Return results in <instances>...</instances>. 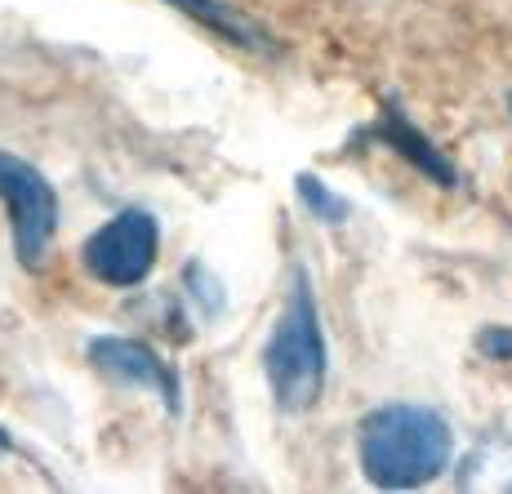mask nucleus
<instances>
[{"mask_svg": "<svg viewBox=\"0 0 512 494\" xmlns=\"http://www.w3.org/2000/svg\"><path fill=\"white\" fill-rule=\"evenodd\" d=\"M361 472L379 490H415L450 468L455 432L428 405H379L357 428Z\"/></svg>", "mask_w": 512, "mask_h": 494, "instance_id": "obj_1", "label": "nucleus"}, {"mask_svg": "<svg viewBox=\"0 0 512 494\" xmlns=\"http://www.w3.org/2000/svg\"><path fill=\"white\" fill-rule=\"evenodd\" d=\"M263 370H268V392L277 401V410L303 414L321 401V388H326V334H321L312 276L303 268H294L285 312L268 334Z\"/></svg>", "mask_w": 512, "mask_h": 494, "instance_id": "obj_2", "label": "nucleus"}, {"mask_svg": "<svg viewBox=\"0 0 512 494\" xmlns=\"http://www.w3.org/2000/svg\"><path fill=\"white\" fill-rule=\"evenodd\" d=\"M0 201L9 214V232H14V254L27 272L45 268V254L58 232V196L49 179L23 156L0 152Z\"/></svg>", "mask_w": 512, "mask_h": 494, "instance_id": "obj_3", "label": "nucleus"}, {"mask_svg": "<svg viewBox=\"0 0 512 494\" xmlns=\"http://www.w3.org/2000/svg\"><path fill=\"white\" fill-rule=\"evenodd\" d=\"M161 227L147 210H121L81 245V268L112 290H134L156 268Z\"/></svg>", "mask_w": 512, "mask_h": 494, "instance_id": "obj_4", "label": "nucleus"}, {"mask_svg": "<svg viewBox=\"0 0 512 494\" xmlns=\"http://www.w3.org/2000/svg\"><path fill=\"white\" fill-rule=\"evenodd\" d=\"M90 361L94 370H103L116 383H134V388H156L165 401V410H179V379L174 370L147 348L143 339H121V334H103L90 339Z\"/></svg>", "mask_w": 512, "mask_h": 494, "instance_id": "obj_5", "label": "nucleus"}, {"mask_svg": "<svg viewBox=\"0 0 512 494\" xmlns=\"http://www.w3.org/2000/svg\"><path fill=\"white\" fill-rule=\"evenodd\" d=\"M374 134H379L397 156H406V161L415 165L423 179H432L437 187H459V170L437 152V147L428 143V134H419L415 125L406 121V112H401V107H392V103L383 107L379 130H374Z\"/></svg>", "mask_w": 512, "mask_h": 494, "instance_id": "obj_6", "label": "nucleus"}, {"mask_svg": "<svg viewBox=\"0 0 512 494\" xmlns=\"http://www.w3.org/2000/svg\"><path fill=\"white\" fill-rule=\"evenodd\" d=\"M165 5H174L179 14L192 18V23L210 27L214 36H223V41H232L241 49H254V54H277V41H272V36L263 32L250 14L223 5V0H165Z\"/></svg>", "mask_w": 512, "mask_h": 494, "instance_id": "obj_7", "label": "nucleus"}, {"mask_svg": "<svg viewBox=\"0 0 512 494\" xmlns=\"http://www.w3.org/2000/svg\"><path fill=\"white\" fill-rule=\"evenodd\" d=\"M294 187H299V201L312 210V219H321V223H343L348 219V201H343L339 192H330L326 179H317V174H299Z\"/></svg>", "mask_w": 512, "mask_h": 494, "instance_id": "obj_8", "label": "nucleus"}, {"mask_svg": "<svg viewBox=\"0 0 512 494\" xmlns=\"http://www.w3.org/2000/svg\"><path fill=\"white\" fill-rule=\"evenodd\" d=\"M477 348L486 352L490 361H512V330L508 325H486L477 334Z\"/></svg>", "mask_w": 512, "mask_h": 494, "instance_id": "obj_9", "label": "nucleus"}, {"mask_svg": "<svg viewBox=\"0 0 512 494\" xmlns=\"http://www.w3.org/2000/svg\"><path fill=\"white\" fill-rule=\"evenodd\" d=\"M9 450H14V441H9V432L0 428V454H9Z\"/></svg>", "mask_w": 512, "mask_h": 494, "instance_id": "obj_10", "label": "nucleus"}, {"mask_svg": "<svg viewBox=\"0 0 512 494\" xmlns=\"http://www.w3.org/2000/svg\"><path fill=\"white\" fill-rule=\"evenodd\" d=\"M508 107H512V94H508Z\"/></svg>", "mask_w": 512, "mask_h": 494, "instance_id": "obj_11", "label": "nucleus"}]
</instances>
